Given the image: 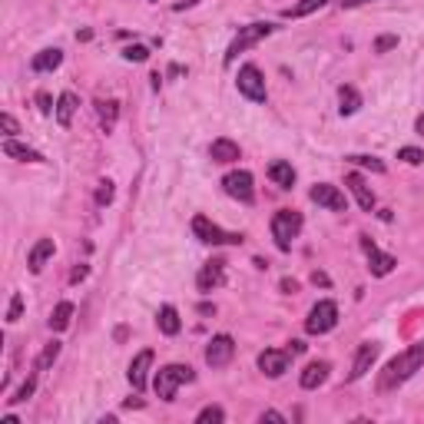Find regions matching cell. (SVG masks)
Returning <instances> with one entry per match:
<instances>
[{
	"label": "cell",
	"instance_id": "obj_1",
	"mask_svg": "<svg viewBox=\"0 0 424 424\" xmlns=\"http://www.w3.org/2000/svg\"><path fill=\"white\" fill-rule=\"evenodd\" d=\"M421 365H424V341H418V345H411L408 352H401L398 358L388 361V368H384L378 388H382V391L398 388V384H404L411 375H414V371H421Z\"/></svg>",
	"mask_w": 424,
	"mask_h": 424
},
{
	"label": "cell",
	"instance_id": "obj_2",
	"mask_svg": "<svg viewBox=\"0 0 424 424\" xmlns=\"http://www.w3.org/2000/svg\"><path fill=\"white\" fill-rule=\"evenodd\" d=\"M192 378H196V371H192L189 365H166V368L156 371L153 388H156V395H159L163 401H176V388L192 382Z\"/></svg>",
	"mask_w": 424,
	"mask_h": 424
},
{
	"label": "cell",
	"instance_id": "obj_3",
	"mask_svg": "<svg viewBox=\"0 0 424 424\" xmlns=\"http://www.w3.org/2000/svg\"><path fill=\"white\" fill-rule=\"evenodd\" d=\"M302 233V215L295 209H278L272 215V239H276V246L282 252H289L292 249V239Z\"/></svg>",
	"mask_w": 424,
	"mask_h": 424
},
{
	"label": "cell",
	"instance_id": "obj_4",
	"mask_svg": "<svg viewBox=\"0 0 424 424\" xmlns=\"http://www.w3.org/2000/svg\"><path fill=\"white\" fill-rule=\"evenodd\" d=\"M276 27L272 23H249V27H239V34L233 37V43H229V50H226V66L233 64L239 53H246L249 47H255L259 40H265L269 34H272Z\"/></svg>",
	"mask_w": 424,
	"mask_h": 424
},
{
	"label": "cell",
	"instance_id": "obj_5",
	"mask_svg": "<svg viewBox=\"0 0 424 424\" xmlns=\"http://www.w3.org/2000/svg\"><path fill=\"white\" fill-rule=\"evenodd\" d=\"M339 325V305L332 298H321L318 305H312V312L305 318V332L308 335H325Z\"/></svg>",
	"mask_w": 424,
	"mask_h": 424
},
{
	"label": "cell",
	"instance_id": "obj_6",
	"mask_svg": "<svg viewBox=\"0 0 424 424\" xmlns=\"http://www.w3.org/2000/svg\"><path fill=\"white\" fill-rule=\"evenodd\" d=\"M192 233H196L199 242H206V246H239V242H242V235L239 233L219 229V226L209 222L206 215H196V219H192Z\"/></svg>",
	"mask_w": 424,
	"mask_h": 424
},
{
	"label": "cell",
	"instance_id": "obj_7",
	"mask_svg": "<svg viewBox=\"0 0 424 424\" xmlns=\"http://www.w3.org/2000/svg\"><path fill=\"white\" fill-rule=\"evenodd\" d=\"M235 86H239V93L249 96L252 103H265V77L259 73V66L255 64H246L242 70H239Z\"/></svg>",
	"mask_w": 424,
	"mask_h": 424
},
{
	"label": "cell",
	"instance_id": "obj_8",
	"mask_svg": "<svg viewBox=\"0 0 424 424\" xmlns=\"http://www.w3.org/2000/svg\"><path fill=\"white\" fill-rule=\"evenodd\" d=\"M222 189L229 192L233 199H239V202H255V189H252V172L246 170H233L222 176Z\"/></svg>",
	"mask_w": 424,
	"mask_h": 424
},
{
	"label": "cell",
	"instance_id": "obj_9",
	"mask_svg": "<svg viewBox=\"0 0 424 424\" xmlns=\"http://www.w3.org/2000/svg\"><path fill=\"white\" fill-rule=\"evenodd\" d=\"M361 249H365V255H368V269H371V276L375 278H384V276H391L395 272V265H398V259L395 255H388L382 252L368 235H361Z\"/></svg>",
	"mask_w": 424,
	"mask_h": 424
},
{
	"label": "cell",
	"instance_id": "obj_10",
	"mask_svg": "<svg viewBox=\"0 0 424 424\" xmlns=\"http://www.w3.org/2000/svg\"><path fill=\"white\" fill-rule=\"evenodd\" d=\"M235 355V341L229 335H215L209 341V348H206V365L209 368H226Z\"/></svg>",
	"mask_w": 424,
	"mask_h": 424
},
{
	"label": "cell",
	"instance_id": "obj_11",
	"mask_svg": "<svg viewBox=\"0 0 424 424\" xmlns=\"http://www.w3.org/2000/svg\"><path fill=\"white\" fill-rule=\"evenodd\" d=\"M378 352H382L378 341H365V345H358V355H355V365H352V371H348V382L365 378V375L371 371V365L378 361Z\"/></svg>",
	"mask_w": 424,
	"mask_h": 424
},
{
	"label": "cell",
	"instance_id": "obj_12",
	"mask_svg": "<svg viewBox=\"0 0 424 424\" xmlns=\"http://www.w3.org/2000/svg\"><path fill=\"white\" fill-rule=\"evenodd\" d=\"M312 202H318V206H325V209H332V212H345V209H348L345 192H341L339 186H328V183H318V186H312Z\"/></svg>",
	"mask_w": 424,
	"mask_h": 424
},
{
	"label": "cell",
	"instance_id": "obj_13",
	"mask_svg": "<svg viewBox=\"0 0 424 424\" xmlns=\"http://www.w3.org/2000/svg\"><path fill=\"white\" fill-rule=\"evenodd\" d=\"M259 368H262V375H269V378H282V375L289 371V352L265 348V352L259 355Z\"/></svg>",
	"mask_w": 424,
	"mask_h": 424
},
{
	"label": "cell",
	"instance_id": "obj_14",
	"mask_svg": "<svg viewBox=\"0 0 424 424\" xmlns=\"http://www.w3.org/2000/svg\"><path fill=\"white\" fill-rule=\"evenodd\" d=\"M153 358H156V355H153V352H149V348H143V352H140V355H136V358L129 361V384H133V388H136V391H143V388H146V378H149V368H153Z\"/></svg>",
	"mask_w": 424,
	"mask_h": 424
},
{
	"label": "cell",
	"instance_id": "obj_15",
	"mask_svg": "<svg viewBox=\"0 0 424 424\" xmlns=\"http://www.w3.org/2000/svg\"><path fill=\"white\" fill-rule=\"evenodd\" d=\"M226 282V262H206L202 265V272H199V278H196V285H199V292H212V289H219Z\"/></svg>",
	"mask_w": 424,
	"mask_h": 424
},
{
	"label": "cell",
	"instance_id": "obj_16",
	"mask_svg": "<svg viewBox=\"0 0 424 424\" xmlns=\"http://www.w3.org/2000/svg\"><path fill=\"white\" fill-rule=\"evenodd\" d=\"M345 186L355 192V199H358L361 212H371V209H375V192L368 189L365 176H358V172H348V176H345Z\"/></svg>",
	"mask_w": 424,
	"mask_h": 424
},
{
	"label": "cell",
	"instance_id": "obj_17",
	"mask_svg": "<svg viewBox=\"0 0 424 424\" xmlns=\"http://www.w3.org/2000/svg\"><path fill=\"white\" fill-rule=\"evenodd\" d=\"M53 249H57V246H53V239H40V242L30 249V255H27V265H30V272H34V276H37L43 265H47V259H53Z\"/></svg>",
	"mask_w": 424,
	"mask_h": 424
},
{
	"label": "cell",
	"instance_id": "obj_18",
	"mask_svg": "<svg viewBox=\"0 0 424 424\" xmlns=\"http://www.w3.org/2000/svg\"><path fill=\"white\" fill-rule=\"evenodd\" d=\"M3 156H10V159H21V163H43V156L37 153V149L23 146V143H17V140H3Z\"/></svg>",
	"mask_w": 424,
	"mask_h": 424
},
{
	"label": "cell",
	"instance_id": "obj_19",
	"mask_svg": "<svg viewBox=\"0 0 424 424\" xmlns=\"http://www.w3.org/2000/svg\"><path fill=\"white\" fill-rule=\"evenodd\" d=\"M269 179L276 183L278 189H292V186H295V170H292V163L276 159V163L269 166Z\"/></svg>",
	"mask_w": 424,
	"mask_h": 424
},
{
	"label": "cell",
	"instance_id": "obj_20",
	"mask_svg": "<svg viewBox=\"0 0 424 424\" xmlns=\"http://www.w3.org/2000/svg\"><path fill=\"white\" fill-rule=\"evenodd\" d=\"M328 378V361H312L305 371H302V388L305 391H315L318 384H325Z\"/></svg>",
	"mask_w": 424,
	"mask_h": 424
},
{
	"label": "cell",
	"instance_id": "obj_21",
	"mask_svg": "<svg viewBox=\"0 0 424 424\" xmlns=\"http://www.w3.org/2000/svg\"><path fill=\"white\" fill-rule=\"evenodd\" d=\"M60 64H64V53L53 47V50H40V53L30 60V70H34V73H50V70H57Z\"/></svg>",
	"mask_w": 424,
	"mask_h": 424
},
{
	"label": "cell",
	"instance_id": "obj_22",
	"mask_svg": "<svg viewBox=\"0 0 424 424\" xmlns=\"http://www.w3.org/2000/svg\"><path fill=\"white\" fill-rule=\"evenodd\" d=\"M209 156H212V163H235L239 159V143H233V140H215L209 146Z\"/></svg>",
	"mask_w": 424,
	"mask_h": 424
},
{
	"label": "cell",
	"instance_id": "obj_23",
	"mask_svg": "<svg viewBox=\"0 0 424 424\" xmlns=\"http://www.w3.org/2000/svg\"><path fill=\"white\" fill-rule=\"evenodd\" d=\"M156 325H159V332H163V335H179V328H183V321H179V312H176L172 305H163V308H159V315H156Z\"/></svg>",
	"mask_w": 424,
	"mask_h": 424
},
{
	"label": "cell",
	"instance_id": "obj_24",
	"mask_svg": "<svg viewBox=\"0 0 424 424\" xmlns=\"http://www.w3.org/2000/svg\"><path fill=\"white\" fill-rule=\"evenodd\" d=\"M73 113H77V93L66 90V93H60V100H57V123L66 129L73 123Z\"/></svg>",
	"mask_w": 424,
	"mask_h": 424
},
{
	"label": "cell",
	"instance_id": "obj_25",
	"mask_svg": "<svg viewBox=\"0 0 424 424\" xmlns=\"http://www.w3.org/2000/svg\"><path fill=\"white\" fill-rule=\"evenodd\" d=\"M339 100H341V116H352V113H358V106H361V93L355 90V86H341L339 90Z\"/></svg>",
	"mask_w": 424,
	"mask_h": 424
},
{
	"label": "cell",
	"instance_id": "obj_26",
	"mask_svg": "<svg viewBox=\"0 0 424 424\" xmlns=\"http://www.w3.org/2000/svg\"><path fill=\"white\" fill-rule=\"evenodd\" d=\"M70 318H73V302H60L50 315V328L53 332H66L70 328Z\"/></svg>",
	"mask_w": 424,
	"mask_h": 424
},
{
	"label": "cell",
	"instance_id": "obj_27",
	"mask_svg": "<svg viewBox=\"0 0 424 424\" xmlns=\"http://www.w3.org/2000/svg\"><path fill=\"white\" fill-rule=\"evenodd\" d=\"M116 116H120V103H116V100H106V103H100V123H103L106 133L113 129Z\"/></svg>",
	"mask_w": 424,
	"mask_h": 424
},
{
	"label": "cell",
	"instance_id": "obj_28",
	"mask_svg": "<svg viewBox=\"0 0 424 424\" xmlns=\"http://www.w3.org/2000/svg\"><path fill=\"white\" fill-rule=\"evenodd\" d=\"M222 421H226V411L219 404H209V408H202L196 414V424H222Z\"/></svg>",
	"mask_w": 424,
	"mask_h": 424
},
{
	"label": "cell",
	"instance_id": "obj_29",
	"mask_svg": "<svg viewBox=\"0 0 424 424\" xmlns=\"http://www.w3.org/2000/svg\"><path fill=\"white\" fill-rule=\"evenodd\" d=\"M328 0H302V3H295V7H289L285 10V17H308L312 10H318V7H325Z\"/></svg>",
	"mask_w": 424,
	"mask_h": 424
},
{
	"label": "cell",
	"instance_id": "obj_30",
	"mask_svg": "<svg viewBox=\"0 0 424 424\" xmlns=\"http://www.w3.org/2000/svg\"><path fill=\"white\" fill-rule=\"evenodd\" d=\"M57 355H60V341H50V345L43 348V355L37 358V371H47V368L57 361Z\"/></svg>",
	"mask_w": 424,
	"mask_h": 424
},
{
	"label": "cell",
	"instance_id": "obj_31",
	"mask_svg": "<svg viewBox=\"0 0 424 424\" xmlns=\"http://www.w3.org/2000/svg\"><path fill=\"white\" fill-rule=\"evenodd\" d=\"M348 163L365 166V170H371V172H384V163L378 159V156H348Z\"/></svg>",
	"mask_w": 424,
	"mask_h": 424
},
{
	"label": "cell",
	"instance_id": "obj_32",
	"mask_svg": "<svg viewBox=\"0 0 424 424\" xmlns=\"http://www.w3.org/2000/svg\"><path fill=\"white\" fill-rule=\"evenodd\" d=\"M398 159H401V163H408V166H421V163H424V153L418 146H404V149H398Z\"/></svg>",
	"mask_w": 424,
	"mask_h": 424
},
{
	"label": "cell",
	"instance_id": "obj_33",
	"mask_svg": "<svg viewBox=\"0 0 424 424\" xmlns=\"http://www.w3.org/2000/svg\"><path fill=\"white\" fill-rule=\"evenodd\" d=\"M123 57H127L129 64H143V60H149V47H143V43H133V47L123 50Z\"/></svg>",
	"mask_w": 424,
	"mask_h": 424
},
{
	"label": "cell",
	"instance_id": "obj_34",
	"mask_svg": "<svg viewBox=\"0 0 424 424\" xmlns=\"http://www.w3.org/2000/svg\"><path fill=\"white\" fill-rule=\"evenodd\" d=\"M34 391H37V378H27V382L17 388V395H14V398H7V401H10V404H23L30 395H34Z\"/></svg>",
	"mask_w": 424,
	"mask_h": 424
},
{
	"label": "cell",
	"instance_id": "obj_35",
	"mask_svg": "<svg viewBox=\"0 0 424 424\" xmlns=\"http://www.w3.org/2000/svg\"><path fill=\"white\" fill-rule=\"evenodd\" d=\"M21 315H23V298H21V292H14L10 305H7V321L14 325V321H21Z\"/></svg>",
	"mask_w": 424,
	"mask_h": 424
},
{
	"label": "cell",
	"instance_id": "obj_36",
	"mask_svg": "<svg viewBox=\"0 0 424 424\" xmlns=\"http://www.w3.org/2000/svg\"><path fill=\"white\" fill-rule=\"evenodd\" d=\"M395 47H398V37H395V34H384V37L375 40V53H388V50H395Z\"/></svg>",
	"mask_w": 424,
	"mask_h": 424
},
{
	"label": "cell",
	"instance_id": "obj_37",
	"mask_svg": "<svg viewBox=\"0 0 424 424\" xmlns=\"http://www.w3.org/2000/svg\"><path fill=\"white\" fill-rule=\"evenodd\" d=\"M113 202V183L106 179V183H100V189H96V206H109Z\"/></svg>",
	"mask_w": 424,
	"mask_h": 424
},
{
	"label": "cell",
	"instance_id": "obj_38",
	"mask_svg": "<svg viewBox=\"0 0 424 424\" xmlns=\"http://www.w3.org/2000/svg\"><path fill=\"white\" fill-rule=\"evenodd\" d=\"M0 127H3V133H7L10 140H14V136L21 133V127H17V120H14L10 113H0Z\"/></svg>",
	"mask_w": 424,
	"mask_h": 424
},
{
	"label": "cell",
	"instance_id": "obj_39",
	"mask_svg": "<svg viewBox=\"0 0 424 424\" xmlns=\"http://www.w3.org/2000/svg\"><path fill=\"white\" fill-rule=\"evenodd\" d=\"M37 106H40L43 116H50V113H53V100H50V93H47V90H40V93H37Z\"/></svg>",
	"mask_w": 424,
	"mask_h": 424
},
{
	"label": "cell",
	"instance_id": "obj_40",
	"mask_svg": "<svg viewBox=\"0 0 424 424\" xmlns=\"http://www.w3.org/2000/svg\"><path fill=\"white\" fill-rule=\"evenodd\" d=\"M262 421H272V424H285V418H282V414H278V411H265V414H262Z\"/></svg>",
	"mask_w": 424,
	"mask_h": 424
},
{
	"label": "cell",
	"instance_id": "obj_41",
	"mask_svg": "<svg viewBox=\"0 0 424 424\" xmlns=\"http://www.w3.org/2000/svg\"><path fill=\"white\" fill-rule=\"evenodd\" d=\"M83 278H86V265H77V269H73V276H70V282L77 285V282H83Z\"/></svg>",
	"mask_w": 424,
	"mask_h": 424
},
{
	"label": "cell",
	"instance_id": "obj_42",
	"mask_svg": "<svg viewBox=\"0 0 424 424\" xmlns=\"http://www.w3.org/2000/svg\"><path fill=\"white\" fill-rule=\"evenodd\" d=\"M282 292H298V282L295 278H282Z\"/></svg>",
	"mask_w": 424,
	"mask_h": 424
},
{
	"label": "cell",
	"instance_id": "obj_43",
	"mask_svg": "<svg viewBox=\"0 0 424 424\" xmlns=\"http://www.w3.org/2000/svg\"><path fill=\"white\" fill-rule=\"evenodd\" d=\"M302 352H305V341H292L289 345V355H302Z\"/></svg>",
	"mask_w": 424,
	"mask_h": 424
},
{
	"label": "cell",
	"instance_id": "obj_44",
	"mask_svg": "<svg viewBox=\"0 0 424 424\" xmlns=\"http://www.w3.org/2000/svg\"><path fill=\"white\" fill-rule=\"evenodd\" d=\"M312 282H315V285H328V276H325V272H315V276H312Z\"/></svg>",
	"mask_w": 424,
	"mask_h": 424
},
{
	"label": "cell",
	"instance_id": "obj_45",
	"mask_svg": "<svg viewBox=\"0 0 424 424\" xmlns=\"http://www.w3.org/2000/svg\"><path fill=\"white\" fill-rule=\"evenodd\" d=\"M361 3H368V0H341V7H348V10H352V7H361Z\"/></svg>",
	"mask_w": 424,
	"mask_h": 424
},
{
	"label": "cell",
	"instance_id": "obj_46",
	"mask_svg": "<svg viewBox=\"0 0 424 424\" xmlns=\"http://www.w3.org/2000/svg\"><path fill=\"white\" fill-rule=\"evenodd\" d=\"M414 129H418V133H421V136H424V113H421V116H418V123H414Z\"/></svg>",
	"mask_w": 424,
	"mask_h": 424
},
{
	"label": "cell",
	"instance_id": "obj_47",
	"mask_svg": "<svg viewBox=\"0 0 424 424\" xmlns=\"http://www.w3.org/2000/svg\"><path fill=\"white\" fill-rule=\"evenodd\" d=\"M153 3H156V0H153Z\"/></svg>",
	"mask_w": 424,
	"mask_h": 424
}]
</instances>
